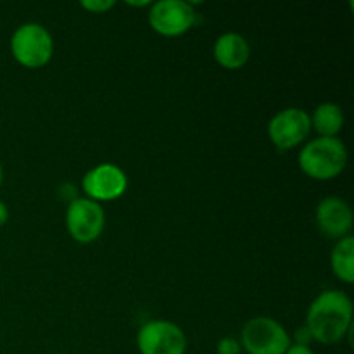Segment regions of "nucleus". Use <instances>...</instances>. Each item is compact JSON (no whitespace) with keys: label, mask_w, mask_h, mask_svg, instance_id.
I'll return each instance as SVG.
<instances>
[{"label":"nucleus","mask_w":354,"mask_h":354,"mask_svg":"<svg viewBox=\"0 0 354 354\" xmlns=\"http://www.w3.org/2000/svg\"><path fill=\"white\" fill-rule=\"evenodd\" d=\"M2 182H3V169H2V165H0V187H2Z\"/></svg>","instance_id":"obj_20"},{"label":"nucleus","mask_w":354,"mask_h":354,"mask_svg":"<svg viewBox=\"0 0 354 354\" xmlns=\"http://www.w3.org/2000/svg\"><path fill=\"white\" fill-rule=\"evenodd\" d=\"M286 354H315L313 349L310 346H297V344H290V348L287 349Z\"/></svg>","instance_id":"obj_17"},{"label":"nucleus","mask_w":354,"mask_h":354,"mask_svg":"<svg viewBox=\"0 0 354 354\" xmlns=\"http://www.w3.org/2000/svg\"><path fill=\"white\" fill-rule=\"evenodd\" d=\"M239 342L248 354H286L292 344L286 327L270 317L251 318L242 327Z\"/></svg>","instance_id":"obj_4"},{"label":"nucleus","mask_w":354,"mask_h":354,"mask_svg":"<svg viewBox=\"0 0 354 354\" xmlns=\"http://www.w3.org/2000/svg\"><path fill=\"white\" fill-rule=\"evenodd\" d=\"M311 130L318 133V137H337L344 128V111L339 104L324 102L310 114Z\"/></svg>","instance_id":"obj_12"},{"label":"nucleus","mask_w":354,"mask_h":354,"mask_svg":"<svg viewBox=\"0 0 354 354\" xmlns=\"http://www.w3.org/2000/svg\"><path fill=\"white\" fill-rule=\"evenodd\" d=\"M80 6L92 14H104L109 12V10L116 6V2H114V0H83Z\"/></svg>","instance_id":"obj_14"},{"label":"nucleus","mask_w":354,"mask_h":354,"mask_svg":"<svg viewBox=\"0 0 354 354\" xmlns=\"http://www.w3.org/2000/svg\"><path fill=\"white\" fill-rule=\"evenodd\" d=\"M7 221H9V207L3 201H0V227H3Z\"/></svg>","instance_id":"obj_18"},{"label":"nucleus","mask_w":354,"mask_h":354,"mask_svg":"<svg viewBox=\"0 0 354 354\" xmlns=\"http://www.w3.org/2000/svg\"><path fill=\"white\" fill-rule=\"evenodd\" d=\"M330 266L334 275L341 282L353 283L354 282V237L341 239L335 244L334 251L330 256Z\"/></svg>","instance_id":"obj_13"},{"label":"nucleus","mask_w":354,"mask_h":354,"mask_svg":"<svg viewBox=\"0 0 354 354\" xmlns=\"http://www.w3.org/2000/svg\"><path fill=\"white\" fill-rule=\"evenodd\" d=\"M214 61L225 69H241L248 64L251 57V45L242 37L241 33L228 31V33L220 35L213 45Z\"/></svg>","instance_id":"obj_11"},{"label":"nucleus","mask_w":354,"mask_h":354,"mask_svg":"<svg viewBox=\"0 0 354 354\" xmlns=\"http://www.w3.org/2000/svg\"><path fill=\"white\" fill-rule=\"evenodd\" d=\"M216 354H242V346L235 337H221L216 344Z\"/></svg>","instance_id":"obj_15"},{"label":"nucleus","mask_w":354,"mask_h":354,"mask_svg":"<svg viewBox=\"0 0 354 354\" xmlns=\"http://www.w3.org/2000/svg\"><path fill=\"white\" fill-rule=\"evenodd\" d=\"M290 341H292V344H297V346H310L311 341H313V337H311L310 330L303 325V327H299L296 332H294V337H290Z\"/></svg>","instance_id":"obj_16"},{"label":"nucleus","mask_w":354,"mask_h":354,"mask_svg":"<svg viewBox=\"0 0 354 354\" xmlns=\"http://www.w3.org/2000/svg\"><path fill=\"white\" fill-rule=\"evenodd\" d=\"M149 24L162 37H182L197 23L194 6L185 0H161L149 7Z\"/></svg>","instance_id":"obj_6"},{"label":"nucleus","mask_w":354,"mask_h":354,"mask_svg":"<svg viewBox=\"0 0 354 354\" xmlns=\"http://www.w3.org/2000/svg\"><path fill=\"white\" fill-rule=\"evenodd\" d=\"M311 133L310 114L299 107H287L270 120L268 138L279 151H290L308 140Z\"/></svg>","instance_id":"obj_8"},{"label":"nucleus","mask_w":354,"mask_h":354,"mask_svg":"<svg viewBox=\"0 0 354 354\" xmlns=\"http://www.w3.org/2000/svg\"><path fill=\"white\" fill-rule=\"evenodd\" d=\"M304 327L320 344L341 342L354 327L351 297L342 290H324L308 308Z\"/></svg>","instance_id":"obj_1"},{"label":"nucleus","mask_w":354,"mask_h":354,"mask_svg":"<svg viewBox=\"0 0 354 354\" xmlns=\"http://www.w3.org/2000/svg\"><path fill=\"white\" fill-rule=\"evenodd\" d=\"M83 192L95 203H111L127 192L128 178L120 166L113 162H102L86 171L82 180Z\"/></svg>","instance_id":"obj_9"},{"label":"nucleus","mask_w":354,"mask_h":354,"mask_svg":"<svg viewBox=\"0 0 354 354\" xmlns=\"http://www.w3.org/2000/svg\"><path fill=\"white\" fill-rule=\"evenodd\" d=\"M140 354H185L187 335L176 324L168 320H151L137 334Z\"/></svg>","instance_id":"obj_7"},{"label":"nucleus","mask_w":354,"mask_h":354,"mask_svg":"<svg viewBox=\"0 0 354 354\" xmlns=\"http://www.w3.org/2000/svg\"><path fill=\"white\" fill-rule=\"evenodd\" d=\"M151 3L152 2H149V0H138V2H130V0H128L127 2V6H130V7H151Z\"/></svg>","instance_id":"obj_19"},{"label":"nucleus","mask_w":354,"mask_h":354,"mask_svg":"<svg viewBox=\"0 0 354 354\" xmlns=\"http://www.w3.org/2000/svg\"><path fill=\"white\" fill-rule=\"evenodd\" d=\"M10 52L24 68H44L54 55V38L41 24L24 23L10 37Z\"/></svg>","instance_id":"obj_3"},{"label":"nucleus","mask_w":354,"mask_h":354,"mask_svg":"<svg viewBox=\"0 0 354 354\" xmlns=\"http://www.w3.org/2000/svg\"><path fill=\"white\" fill-rule=\"evenodd\" d=\"M55 354H64V353H55Z\"/></svg>","instance_id":"obj_21"},{"label":"nucleus","mask_w":354,"mask_h":354,"mask_svg":"<svg viewBox=\"0 0 354 354\" xmlns=\"http://www.w3.org/2000/svg\"><path fill=\"white\" fill-rule=\"evenodd\" d=\"M297 162L304 175L325 182L344 171L348 149L339 137H317L301 149Z\"/></svg>","instance_id":"obj_2"},{"label":"nucleus","mask_w":354,"mask_h":354,"mask_svg":"<svg viewBox=\"0 0 354 354\" xmlns=\"http://www.w3.org/2000/svg\"><path fill=\"white\" fill-rule=\"evenodd\" d=\"M317 225L322 234L328 239H341L351 235L353 230V209L344 199L341 197H325L318 203L317 213Z\"/></svg>","instance_id":"obj_10"},{"label":"nucleus","mask_w":354,"mask_h":354,"mask_svg":"<svg viewBox=\"0 0 354 354\" xmlns=\"http://www.w3.org/2000/svg\"><path fill=\"white\" fill-rule=\"evenodd\" d=\"M106 213L102 206L88 197H75L66 209V228L80 244H90L102 235Z\"/></svg>","instance_id":"obj_5"}]
</instances>
